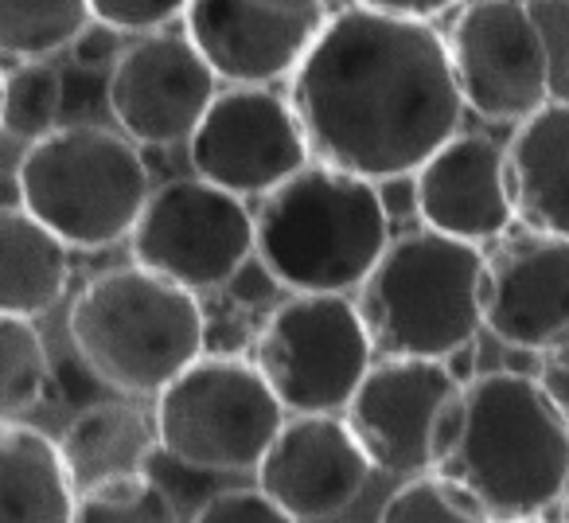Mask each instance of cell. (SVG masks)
I'll list each match as a JSON object with an SVG mask.
<instances>
[{
    "label": "cell",
    "mask_w": 569,
    "mask_h": 523,
    "mask_svg": "<svg viewBox=\"0 0 569 523\" xmlns=\"http://www.w3.org/2000/svg\"><path fill=\"white\" fill-rule=\"evenodd\" d=\"M63 114V79L48 63H12L4 71V98H0V126L17 141L36 145L56 134Z\"/></svg>",
    "instance_id": "cell-23"
},
{
    "label": "cell",
    "mask_w": 569,
    "mask_h": 523,
    "mask_svg": "<svg viewBox=\"0 0 569 523\" xmlns=\"http://www.w3.org/2000/svg\"><path fill=\"white\" fill-rule=\"evenodd\" d=\"M129 246L137 266L203 294L234 282L246 262L258 258V230L246 199L183 176L152 191Z\"/></svg>",
    "instance_id": "cell-9"
},
{
    "label": "cell",
    "mask_w": 569,
    "mask_h": 523,
    "mask_svg": "<svg viewBox=\"0 0 569 523\" xmlns=\"http://www.w3.org/2000/svg\"><path fill=\"white\" fill-rule=\"evenodd\" d=\"M79 484L56 437L24 422L0 430V523H74Z\"/></svg>",
    "instance_id": "cell-19"
},
{
    "label": "cell",
    "mask_w": 569,
    "mask_h": 523,
    "mask_svg": "<svg viewBox=\"0 0 569 523\" xmlns=\"http://www.w3.org/2000/svg\"><path fill=\"white\" fill-rule=\"evenodd\" d=\"M483 328L507 348L550 352L569 341V238L507 230L483 254Z\"/></svg>",
    "instance_id": "cell-15"
},
{
    "label": "cell",
    "mask_w": 569,
    "mask_h": 523,
    "mask_svg": "<svg viewBox=\"0 0 569 523\" xmlns=\"http://www.w3.org/2000/svg\"><path fill=\"white\" fill-rule=\"evenodd\" d=\"M79 492L106 481L149 473V461L160 453L157 422L144 418L129 403H94L74 414L59 442Z\"/></svg>",
    "instance_id": "cell-20"
},
{
    "label": "cell",
    "mask_w": 569,
    "mask_h": 523,
    "mask_svg": "<svg viewBox=\"0 0 569 523\" xmlns=\"http://www.w3.org/2000/svg\"><path fill=\"white\" fill-rule=\"evenodd\" d=\"M20 207L74 250L133 238L152 199L137 141L102 126H59L28 145L17 165Z\"/></svg>",
    "instance_id": "cell-6"
},
{
    "label": "cell",
    "mask_w": 569,
    "mask_h": 523,
    "mask_svg": "<svg viewBox=\"0 0 569 523\" xmlns=\"http://www.w3.org/2000/svg\"><path fill=\"white\" fill-rule=\"evenodd\" d=\"M90 20V0H0V51L12 63H43L74 48Z\"/></svg>",
    "instance_id": "cell-22"
},
{
    "label": "cell",
    "mask_w": 569,
    "mask_h": 523,
    "mask_svg": "<svg viewBox=\"0 0 569 523\" xmlns=\"http://www.w3.org/2000/svg\"><path fill=\"white\" fill-rule=\"evenodd\" d=\"M284 414L253 359L203 356L157 398L160 457L188 473H258Z\"/></svg>",
    "instance_id": "cell-7"
},
{
    "label": "cell",
    "mask_w": 569,
    "mask_h": 523,
    "mask_svg": "<svg viewBox=\"0 0 569 523\" xmlns=\"http://www.w3.org/2000/svg\"><path fill=\"white\" fill-rule=\"evenodd\" d=\"M460 379L441 359H382L348 403L343 418L356 430L371 465L390 476H421L433 468V442Z\"/></svg>",
    "instance_id": "cell-14"
},
{
    "label": "cell",
    "mask_w": 569,
    "mask_h": 523,
    "mask_svg": "<svg viewBox=\"0 0 569 523\" xmlns=\"http://www.w3.org/2000/svg\"><path fill=\"white\" fill-rule=\"evenodd\" d=\"M445 40L472 114L522 126L550 102V48L522 0H468Z\"/></svg>",
    "instance_id": "cell-10"
},
{
    "label": "cell",
    "mask_w": 569,
    "mask_h": 523,
    "mask_svg": "<svg viewBox=\"0 0 569 523\" xmlns=\"http://www.w3.org/2000/svg\"><path fill=\"white\" fill-rule=\"evenodd\" d=\"M379 523H496V515L465 489L441 473L410 476L382 504Z\"/></svg>",
    "instance_id": "cell-25"
},
{
    "label": "cell",
    "mask_w": 569,
    "mask_h": 523,
    "mask_svg": "<svg viewBox=\"0 0 569 523\" xmlns=\"http://www.w3.org/2000/svg\"><path fill=\"white\" fill-rule=\"evenodd\" d=\"M375 465L343 414H293L258 465V489L301 523L356 504Z\"/></svg>",
    "instance_id": "cell-16"
},
{
    "label": "cell",
    "mask_w": 569,
    "mask_h": 523,
    "mask_svg": "<svg viewBox=\"0 0 569 523\" xmlns=\"http://www.w3.org/2000/svg\"><path fill=\"white\" fill-rule=\"evenodd\" d=\"M325 0H191L188 40L230 87L293 79L328 28Z\"/></svg>",
    "instance_id": "cell-12"
},
{
    "label": "cell",
    "mask_w": 569,
    "mask_h": 523,
    "mask_svg": "<svg viewBox=\"0 0 569 523\" xmlns=\"http://www.w3.org/2000/svg\"><path fill=\"white\" fill-rule=\"evenodd\" d=\"M94 24H106L113 32H141L157 36L176 17H188L191 0H90Z\"/></svg>",
    "instance_id": "cell-27"
},
{
    "label": "cell",
    "mask_w": 569,
    "mask_h": 523,
    "mask_svg": "<svg viewBox=\"0 0 569 523\" xmlns=\"http://www.w3.org/2000/svg\"><path fill=\"white\" fill-rule=\"evenodd\" d=\"M413 207L426 230L457 243H499L511 230L503 149L483 134H457L413 176Z\"/></svg>",
    "instance_id": "cell-17"
},
{
    "label": "cell",
    "mask_w": 569,
    "mask_h": 523,
    "mask_svg": "<svg viewBox=\"0 0 569 523\" xmlns=\"http://www.w3.org/2000/svg\"><path fill=\"white\" fill-rule=\"evenodd\" d=\"M519 523H546V520H519Z\"/></svg>",
    "instance_id": "cell-33"
},
{
    "label": "cell",
    "mask_w": 569,
    "mask_h": 523,
    "mask_svg": "<svg viewBox=\"0 0 569 523\" xmlns=\"http://www.w3.org/2000/svg\"><path fill=\"white\" fill-rule=\"evenodd\" d=\"M67 333L94 379L121 395L160 398L203 359L207 320L199 297L144 266H121L87 282Z\"/></svg>",
    "instance_id": "cell-4"
},
{
    "label": "cell",
    "mask_w": 569,
    "mask_h": 523,
    "mask_svg": "<svg viewBox=\"0 0 569 523\" xmlns=\"http://www.w3.org/2000/svg\"><path fill=\"white\" fill-rule=\"evenodd\" d=\"M71 246L24 207L0 215V317L36 320L56 309L71 278Z\"/></svg>",
    "instance_id": "cell-21"
},
{
    "label": "cell",
    "mask_w": 569,
    "mask_h": 523,
    "mask_svg": "<svg viewBox=\"0 0 569 523\" xmlns=\"http://www.w3.org/2000/svg\"><path fill=\"white\" fill-rule=\"evenodd\" d=\"M113 36H121V32H113V28H106V24H90L87 32H82V40L74 43V56H79V63H87V67H94V63H106V59H113L118 63V40Z\"/></svg>",
    "instance_id": "cell-31"
},
{
    "label": "cell",
    "mask_w": 569,
    "mask_h": 523,
    "mask_svg": "<svg viewBox=\"0 0 569 523\" xmlns=\"http://www.w3.org/2000/svg\"><path fill=\"white\" fill-rule=\"evenodd\" d=\"M503 168L515 219L527 230L569 238V98H550L515 126Z\"/></svg>",
    "instance_id": "cell-18"
},
{
    "label": "cell",
    "mask_w": 569,
    "mask_h": 523,
    "mask_svg": "<svg viewBox=\"0 0 569 523\" xmlns=\"http://www.w3.org/2000/svg\"><path fill=\"white\" fill-rule=\"evenodd\" d=\"M188 152L199 180L238 199H266L317 160L289 95L269 87L222 90L188 141Z\"/></svg>",
    "instance_id": "cell-11"
},
{
    "label": "cell",
    "mask_w": 569,
    "mask_h": 523,
    "mask_svg": "<svg viewBox=\"0 0 569 523\" xmlns=\"http://www.w3.org/2000/svg\"><path fill=\"white\" fill-rule=\"evenodd\" d=\"M558 507H561L558 523H569V489H566V496H561V500H558Z\"/></svg>",
    "instance_id": "cell-32"
},
{
    "label": "cell",
    "mask_w": 569,
    "mask_h": 523,
    "mask_svg": "<svg viewBox=\"0 0 569 523\" xmlns=\"http://www.w3.org/2000/svg\"><path fill=\"white\" fill-rule=\"evenodd\" d=\"M538 383L550 395V403L558 406V414L569 426V341H561L558 348H550L542 356V372H538Z\"/></svg>",
    "instance_id": "cell-30"
},
{
    "label": "cell",
    "mask_w": 569,
    "mask_h": 523,
    "mask_svg": "<svg viewBox=\"0 0 569 523\" xmlns=\"http://www.w3.org/2000/svg\"><path fill=\"white\" fill-rule=\"evenodd\" d=\"M429 473L465 484L496 523L542 520L569 489V426L538 375L483 372L445 411Z\"/></svg>",
    "instance_id": "cell-2"
},
{
    "label": "cell",
    "mask_w": 569,
    "mask_h": 523,
    "mask_svg": "<svg viewBox=\"0 0 569 523\" xmlns=\"http://www.w3.org/2000/svg\"><path fill=\"white\" fill-rule=\"evenodd\" d=\"M253 364L289 414H343L375 367V341L351 297L297 294L261 325Z\"/></svg>",
    "instance_id": "cell-8"
},
{
    "label": "cell",
    "mask_w": 569,
    "mask_h": 523,
    "mask_svg": "<svg viewBox=\"0 0 569 523\" xmlns=\"http://www.w3.org/2000/svg\"><path fill=\"white\" fill-rule=\"evenodd\" d=\"M253 230L261 270L293 297L363 289L395 243L379 184L320 160L261 199Z\"/></svg>",
    "instance_id": "cell-3"
},
{
    "label": "cell",
    "mask_w": 569,
    "mask_h": 523,
    "mask_svg": "<svg viewBox=\"0 0 569 523\" xmlns=\"http://www.w3.org/2000/svg\"><path fill=\"white\" fill-rule=\"evenodd\" d=\"M51 379L48 348L32 320L0 317V406L4 422H17L20 411H32Z\"/></svg>",
    "instance_id": "cell-24"
},
{
    "label": "cell",
    "mask_w": 569,
    "mask_h": 523,
    "mask_svg": "<svg viewBox=\"0 0 569 523\" xmlns=\"http://www.w3.org/2000/svg\"><path fill=\"white\" fill-rule=\"evenodd\" d=\"M367 12H382V17L398 20H418V24H433L437 17H445L449 9H457L460 0H351Z\"/></svg>",
    "instance_id": "cell-29"
},
{
    "label": "cell",
    "mask_w": 569,
    "mask_h": 523,
    "mask_svg": "<svg viewBox=\"0 0 569 523\" xmlns=\"http://www.w3.org/2000/svg\"><path fill=\"white\" fill-rule=\"evenodd\" d=\"M219 75L188 36H144L110 71V114L137 145L191 141L219 98Z\"/></svg>",
    "instance_id": "cell-13"
},
{
    "label": "cell",
    "mask_w": 569,
    "mask_h": 523,
    "mask_svg": "<svg viewBox=\"0 0 569 523\" xmlns=\"http://www.w3.org/2000/svg\"><path fill=\"white\" fill-rule=\"evenodd\" d=\"M289 102L320 165L371 184L418 176L465 114L449 40L433 24L359 4L328 20L289 79Z\"/></svg>",
    "instance_id": "cell-1"
},
{
    "label": "cell",
    "mask_w": 569,
    "mask_h": 523,
    "mask_svg": "<svg viewBox=\"0 0 569 523\" xmlns=\"http://www.w3.org/2000/svg\"><path fill=\"white\" fill-rule=\"evenodd\" d=\"M483 250L437 230L395 238L356 305L382 359L452 364L483 328Z\"/></svg>",
    "instance_id": "cell-5"
},
{
    "label": "cell",
    "mask_w": 569,
    "mask_h": 523,
    "mask_svg": "<svg viewBox=\"0 0 569 523\" xmlns=\"http://www.w3.org/2000/svg\"><path fill=\"white\" fill-rule=\"evenodd\" d=\"M74 523H180L176 500L152 473L106 481L79 496Z\"/></svg>",
    "instance_id": "cell-26"
},
{
    "label": "cell",
    "mask_w": 569,
    "mask_h": 523,
    "mask_svg": "<svg viewBox=\"0 0 569 523\" xmlns=\"http://www.w3.org/2000/svg\"><path fill=\"white\" fill-rule=\"evenodd\" d=\"M191 523H301L261 489H227L203 500Z\"/></svg>",
    "instance_id": "cell-28"
}]
</instances>
